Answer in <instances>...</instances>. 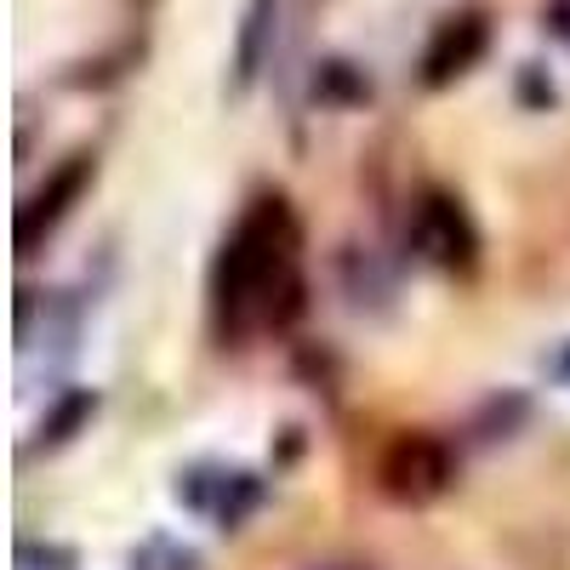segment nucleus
I'll return each mask as SVG.
<instances>
[{
    "instance_id": "7ed1b4c3",
    "label": "nucleus",
    "mask_w": 570,
    "mask_h": 570,
    "mask_svg": "<svg viewBox=\"0 0 570 570\" xmlns=\"http://www.w3.org/2000/svg\"><path fill=\"white\" fill-rule=\"evenodd\" d=\"M411 246L422 263H434L445 274H468L480 263V228H473L468 206L451 188H422L411 206Z\"/></svg>"
},
{
    "instance_id": "423d86ee",
    "label": "nucleus",
    "mask_w": 570,
    "mask_h": 570,
    "mask_svg": "<svg viewBox=\"0 0 570 570\" xmlns=\"http://www.w3.org/2000/svg\"><path fill=\"white\" fill-rule=\"evenodd\" d=\"M548 18H553V29L570 40V0H553V7H548Z\"/></svg>"
},
{
    "instance_id": "0eeeda50",
    "label": "nucleus",
    "mask_w": 570,
    "mask_h": 570,
    "mask_svg": "<svg viewBox=\"0 0 570 570\" xmlns=\"http://www.w3.org/2000/svg\"><path fill=\"white\" fill-rule=\"evenodd\" d=\"M314 570H365V564H314Z\"/></svg>"
},
{
    "instance_id": "f03ea898",
    "label": "nucleus",
    "mask_w": 570,
    "mask_h": 570,
    "mask_svg": "<svg viewBox=\"0 0 570 570\" xmlns=\"http://www.w3.org/2000/svg\"><path fill=\"white\" fill-rule=\"evenodd\" d=\"M456 480V456L440 434H422V428H405V434H394L383 445V456H376V491H383L389 502L400 508H428L440 502Z\"/></svg>"
},
{
    "instance_id": "20e7f679",
    "label": "nucleus",
    "mask_w": 570,
    "mask_h": 570,
    "mask_svg": "<svg viewBox=\"0 0 570 570\" xmlns=\"http://www.w3.org/2000/svg\"><path fill=\"white\" fill-rule=\"evenodd\" d=\"M485 46H491V18L485 12H451L434 29V40L422 46V86L428 91L456 86L473 63L485 58Z\"/></svg>"
},
{
    "instance_id": "f257e3e1",
    "label": "nucleus",
    "mask_w": 570,
    "mask_h": 570,
    "mask_svg": "<svg viewBox=\"0 0 570 570\" xmlns=\"http://www.w3.org/2000/svg\"><path fill=\"white\" fill-rule=\"evenodd\" d=\"M217 320L228 331H279L303 308V228L279 195H263L217 257Z\"/></svg>"
},
{
    "instance_id": "39448f33",
    "label": "nucleus",
    "mask_w": 570,
    "mask_h": 570,
    "mask_svg": "<svg viewBox=\"0 0 570 570\" xmlns=\"http://www.w3.org/2000/svg\"><path fill=\"white\" fill-rule=\"evenodd\" d=\"M86 183H91V155H69V160L52 171V183H46L40 195L18 212V252H35L40 234H52V228L69 217V206L86 195Z\"/></svg>"
}]
</instances>
